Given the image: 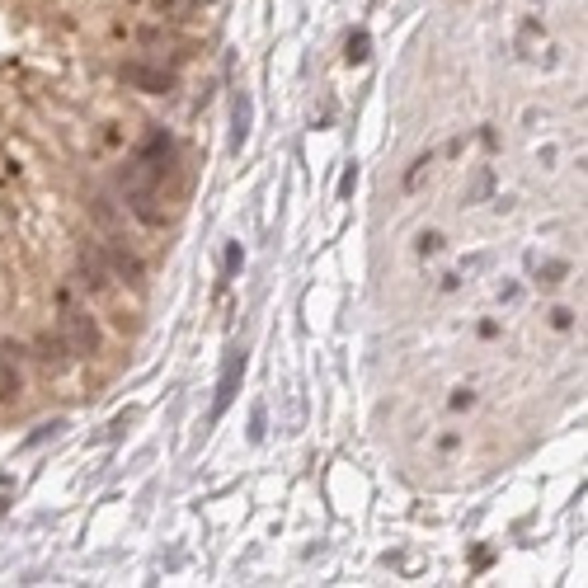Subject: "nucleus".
Listing matches in <instances>:
<instances>
[{"label": "nucleus", "instance_id": "1", "mask_svg": "<svg viewBox=\"0 0 588 588\" xmlns=\"http://www.w3.org/2000/svg\"><path fill=\"white\" fill-rule=\"evenodd\" d=\"M57 321H61V339H67L71 358H95L99 353V325L90 316V306H80L71 292H57Z\"/></svg>", "mask_w": 588, "mask_h": 588}, {"label": "nucleus", "instance_id": "2", "mask_svg": "<svg viewBox=\"0 0 588 588\" xmlns=\"http://www.w3.org/2000/svg\"><path fill=\"white\" fill-rule=\"evenodd\" d=\"M122 80L146 95H170L175 90V71L165 67H151V61H122Z\"/></svg>", "mask_w": 588, "mask_h": 588}, {"label": "nucleus", "instance_id": "3", "mask_svg": "<svg viewBox=\"0 0 588 588\" xmlns=\"http://www.w3.org/2000/svg\"><path fill=\"white\" fill-rule=\"evenodd\" d=\"M99 255L109 259V268H113V278H118V283H132V287H141V283H146V264H141V255H132L128 245L104 240V245H99Z\"/></svg>", "mask_w": 588, "mask_h": 588}, {"label": "nucleus", "instance_id": "4", "mask_svg": "<svg viewBox=\"0 0 588 588\" xmlns=\"http://www.w3.org/2000/svg\"><path fill=\"white\" fill-rule=\"evenodd\" d=\"M141 5H146V14H151V19H165V24H184V19H194L203 5H207V0H141Z\"/></svg>", "mask_w": 588, "mask_h": 588}, {"label": "nucleus", "instance_id": "5", "mask_svg": "<svg viewBox=\"0 0 588 588\" xmlns=\"http://www.w3.org/2000/svg\"><path fill=\"white\" fill-rule=\"evenodd\" d=\"M240 372H245V353H231V358H226V372H222V386H217V405H213L217 419L231 410V401H236V382H240Z\"/></svg>", "mask_w": 588, "mask_h": 588}, {"label": "nucleus", "instance_id": "6", "mask_svg": "<svg viewBox=\"0 0 588 588\" xmlns=\"http://www.w3.org/2000/svg\"><path fill=\"white\" fill-rule=\"evenodd\" d=\"M19 395V367H14V358H10V344L0 348V401H14Z\"/></svg>", "mask_w": 588, "mask_h": 588}, {"label": "nucleus", "instance_id": "7", "mask_svg": "<svg viewBox=\"0 0 588 588\" xmlns=\"http://www.w3.org/2000/svg\"><path fill=\"white\" fill-rule=\"evenodd\" d=\"M363 57H367V33H358V38L348 43V61H363Z\"/></svg>", "mask_w": 588, "mask_h": 588}, {"label": "nucleus", "instance_id": "8", "mask_svg": "<svg viewBox=\"0 0 588 588\" xmlns=\"http://www.w3.org/2000/svg\"><path fill=\"white\" fill-rule=\"evenodd\" d=\"M236 268H240V245H231V249H226V278H231Z\"/></svg>", "mask_w": 588, "mask_h": 588}]
</instances>
